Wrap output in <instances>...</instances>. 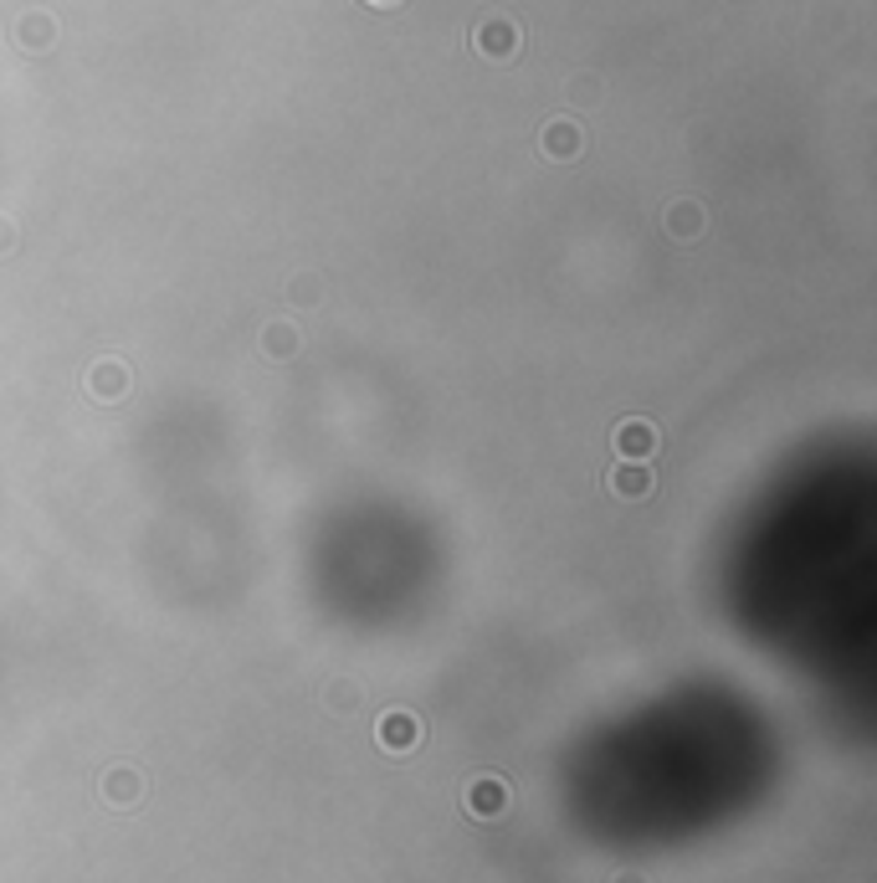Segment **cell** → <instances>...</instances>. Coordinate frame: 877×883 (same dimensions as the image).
Here are the masks:
<instances>
[{
  "label": "cell",
  "instance_id": "cell-5",
  "mask_svg": "<svg viewBox=\"0 0 877 883\" xmlns=\"http://www.w3.org/2000/svg\"><path fill=\"white\" fill-rule=\"evenodd\" d=\"M416 734H422V725L411 719L405 709H395V714H386L380 725H375V740L390 750V755H405V750L416 745Z\"/></svg>",
  "mask_w": 877,
  "mask_h": 883
},
{
  "label": "cell",
  "instance_id": "cell-6",
  "mask_svg": "<svg viewBox=\"0 0 877 883\" xmlns=\"http://www.w3.org/2000/svg\"><path fill=\"white\" fill-rule=\"evenodd\" d=\"M467 812L483 816V822H493V816L508 812V786L493 781V776H483V781L467 786Z\"/></svg>",
  "mask_w": 877,
  "mask_h": 883
},
{
  "label": "cell",
  "instance_id": "cell-8",
  "mask_svg": "<svg viewBox=\"0 0 877 883\" xmlns=\"http://www.w3.org/2000/svg\"><path fill=\"white\" fill-rule=\"evenodd\" d=\"M544 154H549V160H574V154H580V129H574L570 119H555L544 129Z\"/></svg>",
  "mask_w": 877,
  "mask_h": 883
},
{
  "label": "cell",
  "instance_id": "cell-12",
  "mask_svg": "<svg viewBox=\"0 0 877 883\" xmlns=\"http://www.w3.org/2000/svg\"><path fill=\"white\" fill-rule=\"evenodd\" d=\"M329 704H334V709H355V704H359L355 683H334V688H329Z\"/></svg>",
  "mask_w": 877,
  "mask_h": 883
},
{
  "label": "cell",
  "instance_id": "cell-9",
  "mask_svg": "<svg viewBox=\"0 0 877 883\" xmlns=\"http://www.w3.org/2000/svg\"><path fill=\"white\" fill-rule=\"evenodd\" d=\"M123 386H129V370H123L119 360H103V365L87 370V391L93 396H123Z\"/></svg>",
  "mask_w": 877,
  "mask_h": 883
},
{
  "label": "cell",
  "instance_id": "cell-4",
  "mask_svg": "<svg viewBox=\"0 0 877 883\" xmlns=\"http://www.w3.org/2000/svg\"><path fill=\"white\" fill-rule=\"evenodd\" d=\"M606 483H611V493L616 498H631V504H641V498H652V473H647V462H616L606 473Z\"/></svg>",
  "mask_w": 877,
  "mask_h": 883
},
{
  "label": "cell",
  "instance_id": "cell-1",
  "mask_svg": "<svg viewBox=\"0 0 877 883\" xmlns=\"http://www.w3.org/2000/svg\"><path fill=\"white\" fill-rule=\"evenodd\" d=\"M473 47H477V57H488V62H513V51H519V26L508 16H488L473 32Z\"/></svg>",
  "mask_w": 877,
  "mask_h": 883
},
{
  "label": "cell",
  "instance_id": "cell-10",
  "mask_svg": "<svg viewBox=\"0 0 877 883\" xmlns=\"http://www.w3.org/2000/svg\"><path fill=\"white\" fill-rule=\"evenodd\" d=\"M667 232H673L677 242H692L698 232H703V211L692 201H673L667 205Z\"/></svg>",
  "mask_w": 877,
  "mask_h": 883
},
{
  "label": "cell",
  "instance_id": "cell-3",
  "mask_svg": "<svg viewBox=\"0 0 877 883\" xmlns=\"http://www.w3.org/2000/svg\"><path fill=\"white\" fill-rule=\"evenodd\" d=\"M616 452H621L626 462H647L652 452H657V426L641 422V416L621 422V426H616Z\"/></svg>",
  "mask_w": 877,
  "mask_h": 883
},
{
  "label": "cell",
  "instance_id": "cell-15",
  "mask_svg": "<svg viewBox=\"0 0 877 883\" xmlns=\"http://www.w3.org/2000/svg\"><path fill=\"white\" fill-rule=\"evenodd\" d=\"M370 5H395V0H370Z\"/></svg>",
  "mask_w": 877,
  "mask_h": 883
},
{
  "label": "cell",
  "instance_id": "cell-11",
  "mask_svg": "<svg viewBox=\"0 0 877 883\" xmlns=\"http://www.w3.org/2000/svg\"><path fill=\"white\" fill-rule=\"evenodd\" d=\"M268 350L277 360H287L293 350H298V340H293V329H287V323H272V329H268Z\"/></svg>",
  "mask_w": 877,
  "mask_h": 883
},
{
  "label": "cell",
  "instance_id": "cell-14",
  "mask_svg": "<svg viewBox=\"0 0 877 883\" xmlns=\"http://www.w3.org/2000/svg\"><path fill=\"white\" fill-rule=\"evenodd\" d=\"M616 883H647V879H641V873H621V879H616Z\"/></svg>",
  "mask_w": 877,
  "mask_h": 883
},
{
  "label": "cell",
  "instance_id": "cell-7",
  "mask_svg": "<svg viewBox=\"0 0 877 883\" xmlns=\"http://www.w3.org/2000/svg\"><path fill=\"white\" fill-rule=\"evenodd\" d=\"M16 42L26 51H47L51 42H57V21H51L47 11H26V16L16 21Z\"/></svg>",
  "mask_w": 877,
  "mask_h": 883
},
{
  "label": "cell",
  "instance_id": "cell-13",
  "mask_svg": "<svg viewBox=\"0 0 877 883\" xmlns=\"http://www.w3.org/2000/svg\"><path fill=\"white\" fill-rule=\"evenodd\" d=\"M11 247H16V226L0 216V252H11Z\"/></svg>",
  "mask_w": 877,
  "mask_h": 883
},
{
  "label": "cell",
  "instance_id": "cell-2",
  "mask_svg": "<svg viewBox=\"0 0 877 883\" xmlns=\"http://www.w3.org/2000/svg\"><path fill=\"white\" fill-rule=\"evenodd\" d=\"M98 797L108 801L114 812H129V807L144 801V776H139L134 765H114V770L98 781Z\"/></svg>",
  "mask_w": 877,
  "mask_h": 883
}]
</instances>
